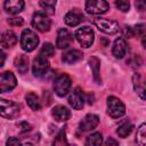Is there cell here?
Segmentation results:
<instances>
[{"label": "cell", "instance_id": "6da1fadb", "mask_svg": "<svg viewBox=\"0 0 146 146\" xmlns=\"http://www.w3.org/2000/svg\"><path fill=\"white\" fill-rule=\"evenodd\" d=\"M19 111L21 107L15 102L0 98V116L5 119H15L18 116Z\"/></svg>", "mask_w": 146, "mask_h": 146}, {"label": "cell", "instance_id": "7a4b0ae2", "mask_svg": "<svg viewBox=\"0 0 146 146\" xmlns=\"http://www.w3.org/2000/svg\"><path fill=\"white\" fill-rule=\"evenodd\" d=\"M38 44H39L38 35L32 30L25 29L21 35V46H22L23 50H25L27 52L33 51L38 47Z\"/></svg>", "mask_w": 146, "mask_h": 146}, {"label": "cell", "instance_id": "3957f363", "mask_svg": "<svg viewBox=\"0 0 146 146\" xmlns=\"http://www.w3.org/2000/svg\"><path fill=\"white\" fill-rule=\"evenodd\" d=\"M95 25L97 29L106 34H116L120 32V25L117 22L113 19H107V18H102V17H96L94 19Z\"/></svg>", "mask_w": 146, "mask_h": 146}, {"label": "cell", "instance_id": "277c9868", "mask_svg": "<svg viewBox=\"0 0 146 146\" xmlns=\"http://www.w3.org/2000/svg\"><path fill=\"white\" fill-rule=\"evenodd\" d=\"M107 113L111 117L119 119L125 113V106L119 98L110 96L107 98Z\"/></svg>", "mask_w": 146, "mask_h": 146}, {"label": "cell", "instance_id": "5b68a950", "mask_svg": "<svg viewBox=\"0 0 146 146\" xmlns=\"http://www.w3.org/2000/svg\"><path fill=\"white\" fill-rule=\"evenodd\" d=\"M75 38L79 41V43L84 47V48H89L95 40V33L91 30V27L89 26H83L80 27L79 30H76L75 32Z\"/></svg>", "mask_w": 146, "mask_h": 146}, {"label": "cell", "instance_id": "8992f818", "mask_svg": "<svg viewBox=\"0 0 146 146\" xmlns=\"http://www.w3.org/2000/svg\"><path fill=\"white\" fill-rule=\"evenodd\" d=\"M71 88V79L67 74H60L59 76H57L54 81V90L55 92L63 97L65 96Z\"/></svg>", "mask_w": 146, "mask_h": 146}, {"label": "cell", "instance_id": "52a82bcc", "mask_svg": "<svg viewBox=\"0 0 146 146\" xmlns=\"http://www.w3.org/2000/svg\"><path fill=\"white\" fill-rule=\"evenodd\" d=\"M110 5L104 0H89L86 2V11L92 15H100L107 13Z\"/></svg>", "mask_w": 146, "mask_h": 146}, {"label": "cell", "instance_id": "ba28073f", "mask_svg": "<svg viewBox=\"0 0 146 146\" xmlns=\"http://www.w3.org/2000/svg\"><path fill=\"white\" fill-rule=\"evenodd\" d=\"M32 25H33V27H35L40 32H47V31L50 30L51 21H50V18L44 13L38 11V13H35L33 15Z\"/></svg>", "mask_w": 146, "mask_h": 146}, {"label": "cell", "instance_id": "9c48e42d", "mask_svg": "<svg viewBox=\"0 0 146 146\" xmlns=\"http://www.w3.org/2000/svg\"><path fill=\"white\" fill-rule=\"evenodd\" d=\"M17 84L16 76L11 72H3L0 74V92L13 90Z\"/></svg>", "mask_w": 146, "mask_h": 146}, {"label": "cell", "instance_id": "30bf717a", "mask_svg": "<svg viewBox=\"0 0 146 146\" xmlns=\"http://www.w3.org/2000/svg\"><path fill=\"white\" fill-rule=\"evenodd\" d=\"M72 42H73V34L66 29H60L57 33V39H56L57 48L66 49L72 44Z\"/></svg>", "mask_w": 146, "mask_h": 146}, {"label": "cell", "instance_id": "8fae6325", "mask_svg": "<svg viewBox=\"0 0 146 146\" xmlns=\"http://www.w3.org/2000/svg\"><path fill=\"white\" fill-rule=\"evenodd\" d=\"M48 70H49V62L47 58H44L40 55L34 58L33 65H32V71H33V74L35 76L44 75L48 72Z\"/></svg>", "mask_w": 146, "mask_h": 146}, {"label": "cell", "instance_id": "7c38bea8", "mask_svg": "<svg viewBox=\"0 0 146 146\" xmlns=\"http://www.w3.org/2000/svg\"><path fill=\"white\" fill-rule=\"evenodd\" d=\"M68 104L74 108V110H81L83 107V104H84V96H83V92L80 88H75L70 97H68Z\"/></svg>", "mask_w": 146, "mask_h": 146}, {"label": "cell", "instance_id": "4fadbf2b", "mask_svg": "<svg viewBox=\"0 0 146 146\" xmlns=\"http://www.w3.org/2000/svg\"><path fill=\"white\" fill-rule=\"evenodd\" d=\"M83 19H84V17H83L82 13H80L78 9H73V10L66 13L65 16H64V22L68 26H76Z\"/></svg>", "mask_w": 146, "mask_h": 146}, {"label": "cell", "instance_id": "5bb4252c", "mask_svg": "<svg viewBox=\"0 0 146 146\" xmlns=\"http://www.w3.org/2000/svg\"><path fill=\"white\" fill-rule=\"evenodd\" d=\"M51 115L54 116V119L56 121L64 122L71 117V112L67 107H65L63 105H57L51 110Z\"/></svg>", "mask_w": 146, "mask_h": 146}, {"label": "cell", "instance_id": "9a60e30c", "mask_svg": "<svg viewBox=\"0 0 146 146\" xmlns=\"http://www.w3.org/2000/svg\"><path fill=\"white\" fill-rule=\"evenodd\" d=\"M99 123V117L96 114H88L80 122V129L83 131H89L95 129Z\"/></svg>", "mask_w": 146, "mask_h": 146}, {"label": "cell", "instance_id": "2e32d148", "mask_svg": "<svg viewBox=\"0 0 146 146\" xmlns=\"http://www.w3.org/2000/svg\"><path fill=\"white\" fill-rule=\"evenodd\" d=\"M127 42L123 38H117L114 43H113V48H112V52L116 58H123L124 55L127 54Z\"/></svg>", "mask_w": 146, "mask_h": 146}, {"label": "cell", "instance_id": "e0dca14e", "mask_svg": "<svg viewBox=\"0 0 146 146\" xmlns=\"http://www.w3.org/2000/svg\"><path fill=\"white\" fill-rule=\"evenodd\" d=\"M25 2L23 0H7L5 2V10L8 14L16 15L23 10Z\"/></svg>", "mask_w": 146, "mask_h": 146}, {"label": "cell", "instance_id": "ac0fdd59", "mask_svg": "<svg viewBox=\"0 0 146 146\" xmlns=\"http://www.w3.org/2000/svg\"><path fill=\"white\" fill-rule=\"evenodd\" d=\"M16 42H17V35L11 30L6 31L0 38V43L3 48H11Z\"/></svg>", "mask_w": 146, "mask_h": 146}, {"label": "cell", "instance_id": "d6986e66", "mask_svg": "<svg viewBox=\"0 0 146 146\" xmlns=\"http://www.w3.org/2000/svg\"><path fill=\"white\" fill-rule=\"evenodd\" d=\"M82 57H83V54H82L80 50H78V49H71V50L66 51V52L63 55L62 59H63V62L66 63V64H74V63L81 60Z\"/></svg>", "mask_w": 146, "mask_h": 146}, {"label": "cell", "instance_id": "ffe728a7", "mask_svg": "<svg viewBox=\"0 0 146 146\" xmlns=\"http://www.w3.org/2000/svg\"><path fill=\"white\" fill-rule=\"evenodd\" d=\"M14 64H15V66L18 70L19 73L27 72V70H29V57H27V55H24V54L18 55L15 58Z\"/></svg>", "mask_w": 146, "mask_h": 146}, {"label": "cell", "instance_id": "44dd1931", "mask_svg": "<svg viewBox=\"0 0 146 146\" xmlns=\"http://www.w3.org/2000/svg\"><path fill=\"white\" fill-rule=\"evenodd\" d=\"M25 99H26V104L29 105V107L33 111H39L41 108V102L39 99V97L33 94V92H29L26 96H25Z\"/></svg>", "mask_w": 146, "mask_h": 146}, {"label": "cell", "instance_id": "7402d4cb", "mask_svg": "<svg viewBox=\"0 0 146 146\" xmlns=\"http://www.w3.org/2000/svg\"><path fill=\"white\" fill-rule=\"evenodd\" d=\"M102 141H103L102 133L100 132H94L87 137L84 146H102Z\"/></svg>", "mask_w": 146, "mask_h": 146}, {"label": "cell", "instance_id": "603a6c76", "mask_svg": "<svg viewBox=\"0 0 146 146\" xmlns=\"http://www.w3.org/2000/svg\"><path fill=\"white\" fill-rule=\"evenodd\" d=\"M132 128H133L132 123L129 122V121H125V122H123L121 125H119V128L116 129V133H117L121 138H125L127 136L130 135V132L132 131Z\"/></svg>", "mask_w": 146, "mask_h": 146}, {"label": "cell", "instance_id": "cb8c5ba5", "mask_svg": "<svg viewBox=\"0 0 146 146\" xmlns=\"http://www.w3.org/2000/svg\"><path fill=\"white\" fill-rule=\"evenodd\" d=\"M132 81H133L135 90L137 91V94L139 95V97H140L141 99H144V98H145V96H144V94H145V89H144V84H143V82H141V78H140V75H139L138 73H136V74L133 75Z\"/></svg>", "mask_w": 146, "mask_h": 146}, {"label": "cell", "instance_id": "d4e9b609", "mask_svg": "<svg viewBox=\"0 0 146 146\" xmlns=\"http://www.w3.org/2000/svg\"><path fill=\"white\" fill-rule=\"evenodd\" d=\"M89 65L92 70V73H94V78L96 80L97 83H100V79H99V66H100V63H99V59L97 57H91L89 59Z\"/></svg>", "mask_w": 146, "mask_h": 146}, {"label": "cell", "instance_id": "484cf974", "mask_svg": "<svg viewBox=\"0 0 146 146\" xmlns=\"http://www.w3.org/2000/svg\"><path fill=\"white\" fill-rule=\"evenodd\" d=\"M136 140L138 146H146V125L145 123H143L138 130H137V136H136Z\"/></svg>", "mask_w": 146, "mask_h": 146}, {"label": "cell", "instance_id": "4316f807", "mask_svg": "<svg viewBox=\"0 0 146 146\" xmlns=\"http://www.w3.org/2000/svg\"><path fill=\"white\" fill-rule=\"evenodd\" d=\"M54 52H55V48L51 43L47 42V43H43V46L41 47V50H40V56L44 57V58H48V57H51L54 56Z\"/></svg>", "mask_w": 146, "mask_h": 146}, {"label": "cell", "instance_id": "83f0119b", "mask_svg": "<svg viewBox=\"0 0 146 146\" xmlns=\"http://www.w3.org/2000/svg\"><path fill=\"white\" fill-rule=\"evenodd\" d=\"M52 146H68L66 137H65V130H60V132L56 136Z\"/></svg>", "mask_w": 146, "mask_h": 146}, {"label": "cell", "instance_id": "f1b7e54d", "mask_svg": "<svg viewBox=\"0 0 146 146\" xmlns=\"http://www.w3.org/2000/svg\"><path fill=\"white\" fill-rule=\"evenodd\" d=\"M39 5H40L48 14H54V13H55L56 1H40Z\"/></svg>", "mask_w": 146, "mask_h": 146}, {"label": "cell", "instance_id": "f546056e", "mask_svg": "<svg viewBox=\"0 0 146 146\" xmlns=\"http://www.w3.org/2000/svg\"><path fill=\"white\" fill-rule=\"evenodd\" d=\"M115 6H116L121 11H128L129 8H130L129 1H125V0H116V1H115Z\"/></svg>", "mask_w": 146, "mask_h": 146}, {"label": "cell", "instance_id": "4dcf8cb0", "mask_svg": "<svg viewBox=\"0 0 146 146\" xmlns=\"http://www.w3.org/2000/svg\"><path fill=\"white\" fill-rule=\"evenodd\" d=\"M132 32H133V35H140V36H144L145 35V25L144 24H138L136 26L132 27Z\"/></svg>", "mask_w": 146, "mask_h": 146}, {"label": "cell", "instance_id": "1f68e13d", "mask_svg": "<svg viewBox=\"0 0 146 146\" xmlns=\"http://www.w3.org/2000/svg\"><path fill=\"white\" fill-rule=\"evenodd\" d=\"M8 24L11 25V26H21L23 25L24 21L22 17H11V18H8Z\"/></svg>", "mask_w": 146, "mask_h": 146}, {"label": "cell", "instance_id": "d6a6232c", "mask_svg": "<svg viewBox=\"0 0 146 146\" xmlns=\"http://www.w3.org/2000/svg\"><path fill=\"white\" fill-rule=\"evenodd\" d=\"M6 146H22V144H21V141H19L16 137H10V138L7 140Z\"/></svg>", "mask_w": 146, "mask_h": 146}, {"label": "cell", "instance_id": "836d02e7", "mask_svg": "<svg viewBox=\"0 0 146 146\" xmlns=\"http://www.w3.org/2000/svg\"><path fill=\"white\" fill-rule=\"evenodd\" d=\"M104 146H119V144H117V141H116L114 138L108 137V138L106 139V141H105Z\"/></svg>", "mask_w": 146, "mask_h": 146}, {"label": "cell", "instance_id": "e575fe53", "mask_svg": "<svg viewBox=\"0 0 146 146\" xmlns=\"http://www.w3.org/2000/svg\"><path fill=\"white\" fill-rule=\"evenodd\" d=\"M5 59H6V56H5V54L0 50V67H2V65H3V63H5Z\"/></svg>", "mask_w": 146, "mask_h": 146}, {"label": "cell", "instance_id": "d590c367", "mask_svg": "<svg viewBox=\"0 0 146 146\" xmlns=\"http://www.w3.org/2000/svg\"><path fill=\"white\" fill-rule=\"evenodd\" d=\"M136 6L139 7V10H144V8H145V2L138 1V2H136Z\"/></svg>", "mask_w": 146, "mask_h": 146}, {"label": "cell", "instance_id": "8d00e7d4", "mask_svg": "<svg viewBox=\"0 0 146 146\" xmlns=\"http://www.w3.org/2000/svg\"><path fill=\"white\" fill-rule=\"evenodd\" d=\"M68 146H75V145H70V144H68Z\"/></svg>", "mask_w": 146, "mask_h": 146}]
</instances>
